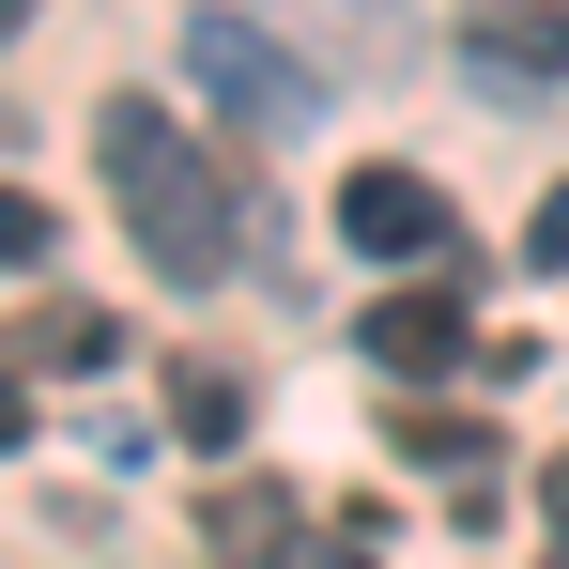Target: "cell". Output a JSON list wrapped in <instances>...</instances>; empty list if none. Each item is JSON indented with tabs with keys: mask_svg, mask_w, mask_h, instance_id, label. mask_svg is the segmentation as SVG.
Returning <instances> with one entry per match:
<instances>
[{
	"mask_svg": "<svg viewBox=\"0 0 569 569\" xmlns=\"http://www.w3.org/2000/svg\"><path fill=\"white\" fill-rule=\"evenodd\" d=\"M93 154H108V186H123V231H139V262H154L170 292H216L231 262H247V231H231V186L200 170V139H186L154 93H108V108H93Z\"/></svg>",
	"mask_w": 569,
	"mask_h": 569,
	"instance_id": "1",
	"label": "cell"
},
{
	"mask_svg": "<svg viewBox=\"0 0 569 569\" xmlns=\"http://www.w3.org/2000/svg\"><path fill=\"white\" fill-rule=\"evenodd\" d=\"M186 78L231 108L247 139H292V123H308V93H323V78L292 62L278 31H247V16H186Z\"/></svg>",
	"mask_w": 569,
	"mask_h": 569,
	"instance_id": "2",
	"label": "cell"
},
{
	"mask_svg": "<svg viewBox=\"0 0 569 569\" xmlns=\"http://www.w3.org/2000/svg\"><path fill=\"white\" fill-rule=\"evenodd\" d=\"M462 308H477V278H462V262H431V278H400V292H385L355 339H370L385 370H447V355H462Z\"/></svg>",
	"mask_w": 569,
	"mask_h": 569,
	"instance_id": "3",
	"label": "cell"
},
{
	"mask_svg": "<svg viewBox=\"0 0 569 569\" xmlns=\"http://www.w3.org/2000/svg\"><path fill=\"white\" fill-rule=\"evenodd\" d=\"M339 247H370V262H431V247H447V200L416 186V170H339Z\"/></svg>",
	"mask_w": 569,
	"mask_h": 569,
	"instance_id": "4",
	"label": "cell"
},
{
	"mask_svg": "<svg viewBox=\"0 0 569 569\" xmlns=\"http://www.w3.org/2000/svg\"><path fill=\"white\" fill-rule=\"evenodd\" d=\"M200 539H216V569H308L323 539H308V508H292L278 477H231L216 508H200Z\"/></svg>",
	"mask_w": 569,
	"mask_h": 569,
	"instance_id": "5",
	"label": "cell"
},
{
	"mask_svg": "<svg viewBox=\"0 0 569 569\" xmlns=\"http://www.w3.org/2000/svg\"><path fill=\"white\" fill-rule=\"evenodd\" d=\"M385 447L447 477V492H462V523H492V462H508V447H492L477 416H416V400H400V416H385Z\"/></svg>",
	"mask_w": 569,
	"mask_h": 569,
	"instance_id": "6",
	"label": "cell"
},
{
	"mask_svg": "<svg viewBox=\"0 0 569 569\" xmlns=\"http://www.w3.org/2000/svg\"><path fill=\"white\" fill-rule=\"evenodd\" d=\"M462 47H477V62H508V78H569V0H477Z\"/></svg>",
	"mask_w": 569,
	"mask_h": 569,
	"instance_id": "7",
	"label": "cell"
},
{
	"mask_svg": "<svg viewBox=\"0 0 569 569\" xmlns=\"http://www.w3.org/2000/svg\"><path fill=\"white\" fill-rule=\"evenodd\" d=\"M108 355H123V323H108V308H31V323H16V370H78V385H93Z\"/></svg>",
	"mask_w": 569,
	"mask_h": 569,
	"instance_id": "8",
	"label": "cell"
},
{
	"mask_svg": "<svg viewBox=\"0 0 569 569\" xmlns=\"http://www.w3.org/2000/svg\"><path fill=\"white\" fill-rule=\"evenodd\" d=\"M170 416H186L200 447H231V431H247V385L231 370H170Z\"/></svg>",
	"mask_w": 569,
	"mask_h": 569,
	"instance_id": "9",
	"label": "cell"
},
{
	"mask_svg": "<svg viewBox=\"0 0 569 569\" xmlns=\"http://www.w3.org/2000/svg\"><path fill=\"white\" fill-rule=\"evenodd\" d=\"M47 231H62L47 200H31V186H0V262H47Z\"/></svg>",
	"mask_w": 569,
	"mask_h": 569,
	"instance_id": "10",
	"label": "cell"
},
{
	"mask_svg": "<svg viewBox=\"0 0 569 569\" xmlns=\"http://www.w3.org/2000/svg\"><path fill=\"white\" fill-rule=\"evenodd\" d=\"M523 262H539V278H569V186L539 200V231H523Z\"/></svg>",
	"mask_w": 569,
	"mask_h": 569,
	"instance_id": "11",
	"label": "cell"
},
{
	"mask_svg": "<svg viewBox=\"0 0 569 569\" xmlns=\"http://www.w3.org/2000/svg\"><path fill=\"white\" fill-rule=\"evenodd\" d=\"M539 508H555V523H569V447H555V462H539Z\"/></svg>",
	"mask_w": 569,
	"mask_h": 569,
	"instance_id": "12",
	"label": "cell"
},
{
	"mask_svg": "<svg viewBox=\"0 0 569 569\" xmlns=\"http://www.w3.org/2000/svg\"><path fill=\"white\" fill-rule=\"evenodd\" d=\"M16 431H31V400H16V370H0V447H16Z\"/></svg>",
	"mask_w": 569,
	"mask_h": 569,
	"instance_id": "13",
	"label": "cell"
},
{
	"mask_svg": "<svg viewBox=\"0 0 569 569\" xmlns=\"http://www.w3.org/2000/svg\"><path fill=\"white\" fill-rule=\"evenodd\" d=\"M308 569H370V555H355V539H323V555H308Z\"/></svg>",
	"mask_w": 569,
	"mask_h": 569,
	"instance_id": "14",
	"label": "cell"
},
{
	"mask_svg": "<svg viewBox=\"0 0 569 569\" xmlns=\"http://www.w3.org/2000/svg\"><path fill=\"white\" fill-rule=\"evenodd\" d=\"M0 31H16V0H0Z\"/></svg>",
	"mask_w": 569,
	"mask_h": 569,
	"instance_id": "15",
	"label": "cell"
}]
</instances>
